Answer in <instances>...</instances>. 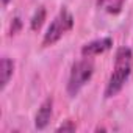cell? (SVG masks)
I'll use <instances>...</instances> for the list:
<instances>
[{
	"label": "cell",
	"mask_w": 133,
	"mask_h": 133,
	"mask_svg": "<svg viewBox=\"0 0 133 133\" xmlns=\"http://www.w3.org/2000/svg\"><path fill=\"white\" fill-rule=\"evenodd\" d=\"M131 68H133V53L128 47H119L116 52V58H114V69L113 74L110 75V80L107 83L105 88V97L111 99L114 97L125 85V82L128 80L130 74H131Z\"/></svg>",
	"instance_id": "obj_1"
},
{
	"label": "cell",
	"mask_w": 133,
	"mask_h": 133,
	"mask_svg": "<svg viewBox=\"0 0 133 133\" xmlns=\"http://www.w3.org/2000/svg\"><path fill=\"white\" fill-rule=\"evenodd\" d=\"M92 74H94V64L88 58L77 61L72 66V71H71V75H69V82H68V92H69V96L75 97L80 92V89L91 80Z\"/></svg>",
	"instance_id": "obj_2"
},
{
	"label": "cell",
	"mask_w": 133,
	"mask_h": 133,
	"mask_svg": "<svg viewBox=\"0 0 133 133\" xmlns=\"http://www.w3.org/2000/svg\"><path fill=\"white\" fill-rule=\"evenodd\" d=\"M72 27H74V16L68 10L63 8L58 13V16L53 19L50 27L47 28V31L44 35V39H42V47L53 45L56 41H59L63 38V35H66Z\"/></svg>",
	"instance_id": "obj_3"
},
{
	"label": "cell",
	"mask_w": 133,
	"mask_h": 133,
	"mask_svg": "<svg viewBox=\"0 0 133 133\" xmlns=\"http://www.w3.org/2000/svg\"><path fill=\"white\" fill-rule=\"evenodd\" d=\"M113 47V39L111 38H102V39H96V41H91L88 44H85L82 47V55L85 58H89V56H96V55H100L107 50H110Z\"/></svg>",
	"instance_id": "obj_4"
},
{
	"label": "cell",
	"mask_w": 133,
	"mask_h": 133,
	"mask_svg": "<svg viewBox=\"0 0 133 133\" xmlns=\"http://www.w3.org/2000/svg\"><path fill=\"white\" fill-rule=\"evenodd\" d=\"M52 113H53V99L49 97L42 102V105L39 107L38 110V114L35 117V125L38 130H42L47 127V124L50 122V117H52Z\"/></svg>",
	"instance_id": "obj_5"
},
{
	"label": "cell",
	"mask_w": 133,
	"mask_h": 133,
	"mask_svg": "<svg viewBox=\"0 0 133 133\" xmlns=\"http://www.w3.org/2000/svg\"><path fill=\"white\" fill-rule=\"evenodd\" d=\"M125 0H97V6L107 11L108 14H119Z\"/></svg>",
	"instance_id": "obj_6"
},
{
	"label": "cell",
	"mask_w": 133,
	"mask_h": 133,
	"mask_svg": "<svg viewBox=\"0 0 133 133\" xmlns=\"http://www.w3.org/2000/svg\"><path fill=\"white\" fill-rule=\"evenodd\" d=\"M0 69H2V89L6 88V85L10 83V78L13 77L14 72V63L10 58H2L0 63Z\"/></svg>",
	"instance_id": "obj_7"
},
{
	"label": "cell",
	"mask_w": 133,
	"mask_h": 133,
	"mask_svg": "<svg viewBox=\"0 0 133 133\" xmlns=\"http://www.w3.org/2000/svg\"><path fill=\"white\" fill-rule=\"evenodd\" d=\"M44 21H45V8H44V6H41V8H38V11H36V13H35V16L31 17L30 28H31L33 31L39 30V28H41V25L44 24Z\"/></svg>",
	"instance_id": "obj_8"
},
{
	"label": "cell",
	"mask_w": 133,
	"mask_h": 133,
	"mask_svg": "<svg viewBox=\"0 0 133 133\" xmlns=\"http://www.w3.org/2000/svg\"><path fill=\"white\" fill-rule=\"evenodd\" d=\"M75 124L72 122V121H66L64 124H61L58 128H56V131H75Z\"/></svg>",
	"instance_id": "obj_9"
},
{
	"label": "cell",
	"mask_w": 133,
	"mask_h": 133,
	"mask_svg": "<svg viewBox=\"0 0 133 133\" xmlns=\"http://www.w3.org/2000/svg\"><path fill=\"white\" fill-rule=\"evenodd\" d=\"M21 27H22L21 19H19V17H14V19H13V24H11V35H16V33L21 30Z\"/></svg>",
	"instance_id": "obj_10"
},
{
	"label": "cell",
	"mask_w": 133,
	"mask_h": 133,
	"mask_svg": "<svg viewBox=\"0 0 133 133\" xmlns=\"http://www.w3.org/2000/svg\"><path fill=\"white\" fill-rule=\"evenodd\" d=\"M2 3H3V6H6L10 3V0H2Z\"/></svg>",
	"instance_id": "obj_11"
}]
</instances>
